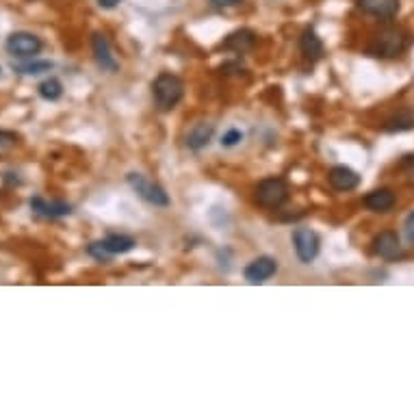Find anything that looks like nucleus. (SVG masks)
<instances>
[{"instance_id": "a211bd4d", "label": "nucleus", "mask_w": 414, "mask_h": 414, "mask_svg": "<svg viewBox=\"0 0 414 414\" xmlns=\"http://www.w3.org/2000/svg\"><path fill=\"white\" fill-rule=\"evenodd\" d=\"M13 70L18 74L37 76V74H44V72H51L53 61H30V63H22V65H13Z\"/></svg>"}, {"instance_id": "bb28decb", "label": "nucleus", "mask_w": 414, "mask_h": 414, "mask_svg": "<svg viewBox=\"0 0 414 414\" xmlns=\"http://www.w3.org/2000/svg\"><path fill=\"white\" fill-rule=\"evenodd\" d=\"M0 72H3V70H0Z\"/></svg>"}, {"instance_id": "39448f33", "label": "nucleus", "mask_w": 414, "mask_h": 414, "mask_svg": "<svg viewBox=\"0 0 414 414\" xmlns=\"http://www.w3.org/2000/svg\"><path fill=\"white\" fill-rule=\"evenodd\" d=\"M7 53L13 55V57H35L42 53V39L37 35H33V33H26V30H18V33H13V35L7 37Z\"/></svg>"}, {"instance_id": "dca6fc26", "label": "nucleus", "mask_w": 414, "mask_h": 414, "mask_svg": "<svg viewBox=\"0 0 414 414\" xmlns=\"http://www.w3.org/2000/svg\"><path fill=\"white\" fill-rule=\"evenodd\" d=\"M213 137V126L210 124H195L189 132H187V147H191V150H202L204 145H208Z\"/></svg>"}, {"instance_id": "4468645a", "label": "nucleus", "mask_w": 414, "mask_h": 414, "mask_svg": "<svg viewBox=\"0 0 414 414\" xmlns=\"http://www.w3.org/2000/svg\"><path fill=\"white\" fill-rule=\"evenodd\" d=\"M395 193L390 189H377L364 197V206L373 213H388L395 206Z\"/></svg>"}, {"instance_id": "2eb2a0df", "label": "nucleus", "mask_w": 414, "mask_h": 414, "mask_svg": "<svg viewBox=\"0 0 414 414\" xmlns=\"http://www.w3.org/2000/svg\"><path fill=\"white\" fill-rule=\"evenodd\" d=\"M300 48H302V55L310 61H317L323 55V42L321 37L314 33L312 28H306L302 33V39H300Z\"/></svg>"}, {"instance_id": "393cba45", "label": "nucleus", "mask_w": 414, "mask_h": 414, "mask_svg": "<svg viewBox=\"0 0 414 414\" xmlns=\"http://www.w3.org/2000/svg\"><path fill=\"white\" fill-rule=\"evenodd\" d=\"M122 3V0H98V5H100L102 9H115Z\"/></svg>"}, {"instance_id": "9d476101", "label": "nucleus", "mask_w": 414, "mask_h": 414, "mask_svg": "<svg viewBox=\"0 0 414 414\" xmlns=\"http://www.w3.org/2000/svg\"><path fill=\"white\" fill-rule=\"evenodd\" d=\"M364 13H371L375 18L390 20L399 11V0H356Z\"/></svg>"}, {"instance_id": "7ed1b4c3", "label": "nucleus", "mask_w": 414, "mask_h": 414, "mask_svg": "<svg viewBox=\"0 0 414 414\" xmlns=\"http://www.w3.org/2000/svg\"><path fill=\"white\" fill-rule=\"evenodd\" d=\"M289 187L282 178H264L256 187V202L264 208H278L287 202Z\"/></svg>"}, {"instance_id": "ddd939ff", "label": "nucleus", "mask_w": 414, "mask_h": 414, "mask_svg": "<svg viewBox=\"0 0 414 414\" xmlns=\"http://www.w3.org/2000/svg\"><path fill=\"white\" fill-rule=\"evenodd\" d=\"M30 208L44 215V217H65V215H70L72 213V206L70 204H65V202H48L44 200V197H33L30 200Z\"/></svg>"}, {"instance_id": "5701e85b", "label": "nucleus", "mask_w": 414, "mask_h": 414, "mask_svg": "<svg viewBox=\"0 0 414 414\" xmlns=\"http://www.w3.org/2000/svg\"><path fill=\"white\" fill-rule=\"evenodd\" d=\"M243 139V132L241 130H237V128H230L226 135L222 137V145H226V147H233V145H237L239 141Z\"/></svg>"}, {"instance_id": "f03ea898", "label": "nucleus", "mask_w": 414, "mask_h": 414, "mask_svg": "<svg viewBox=\"0 0 414 414\" xmlns=\"http://www.w3.org/2000/svg\"><path fill=\"white\" fill-rule=\"evenodd\" d=\"M406 48V35L404 30L399 28H386L382 30L379 35L373 39L369 53L373 57H382V59H393V57H399Z\"/></svg>"}, {"instance_id": "9b49d317", "label": "nucleus", "mask_w": 414, "mask_h": 414, "mask_svg": "<svg viewBox=\"0 0 414 414\" xmlns=\"http://www.w3.org/2000/svg\"><path fill=\"white\" fill-rule=\"evenodd\" d=\"M222 46L226 48V51H233L237 55H245L256 46V35H254V30H250V28H241V30L230 33Z\"/></svg>"}, {"instance_id": "f8f14e48", "label": "nucleus", "mask_w": 414, "mask_h": 414, "mask_svg": "<svg viewBox=\"0 0 414 414\" xmlns=\"http://www.w3.org/2000/svg\"><path fill=\"white\" fill-rule=\"evenodd\" d=\"M327 180H330V185H332V189H336V191H352L360 185V176L354 170L345 168V165H339V168L330 170Z\"/></svg>"}, {"instance_id": "423d86ee", "label": "nucleus", "mask_w": 414, "mask_h": 414, "mask_svg": "<svg viewBox=\"0 0 414 414\" xmlns=\"http://www.w3.org/2000/svg\"><path fill=\"white\" fill-rule=\"evenodd\" d=\"M293 247L297 258L304 264H310L319 254V237L310 228H297L293 233Z\"/></svg>"}, {"instance_id": "6e6552de", "label": "nucleus", "mask_w": 414, "mask_h": 414, "mask_svg": "<svg viewBox=\"0 0 414 414\" xmlns=\"http://www.w3.org/2000/svg\"><path fill=\"white\" fill-rule=\"evenodd\" d=\"M278 271V260L271 256H258L245 267V280L250 285H260L264 280H269Z\"/></svg>"}, {"instance_id": "6ab92c4d", "label": "nucleus", "mask_w": 414, "mask_h": 414, "mask_svg": "<svg viewBox=\"0 0 414 414\" xmlns=\"http://www.w3.org/2000/svg\"><path fill=\"white\" fill-rule=\"evenodd\" d=\"M37 89H39V96L44 98V100H48V102L59 100L61 93H63V85H61L57 78H46Z\"/></svg>"}, {"instance_id": "4be33fe9", "label": "nucleus", "mask_w": 414, "mask_h": 414, "mask_svg": "<svg viewBox=\"0 0 414 414\" xmlns=\"http://www.w3.org/2000/svg\"><path fill=\"white\" fill-rule=\"evenodd\" d=\"M87 252L93 256V258H98V260H102V262H107L113 254H109V250L105 247V243L102 241H96V243H91L89 247H87Z\"/></svg>"}, {"instance_id": "20e7f679", "label": "nucleus", "mask_w": 414, "mask_h": 414, "mask_svg": "<svg viewBox=\"0 0 414 414\" xmlns=\"http://www.w3.org/2000/svg\"><path fill=\"white\" fill-rule=\"evenodd\" d=\"M126 180H128V185L135 189L145 202H150V204H154V206H170V195L165 193V189H161L159 185H154L152 180H147L143 174H128L126 176Z\"/></svg>"}, {"instance_id": "a878e982", "label": "nucleus", "mask_w": 414, "mask_h": 414, "mask_svg": "<svg viewBox=\"0 0 414 414\" xmlns=\"http://www.w3.org/2000/svg\"><path fill=\"white\" fill-rule=\"evenodd\" d=\"M217 7H233V5H239L241 0H213Z\"/></svg>"}, {"instance_id": "412c9836", "label": "nucleus", "mask_w": 414, "mask_h": 414, "mask_svg": "<svg viewBox=\"0 0 414 414\" xmlns=\"http://www.w3.org/2000/svg\"><path fill=\"white\" fill-rule=\"evenodd\" d=\"M384 128H386L388 132H404V130H412V128H414V120H410V118H397V120L386 122Z\"/></svg>"}, {"instance_id": "f257e3e1", "label": "nucleus", "mask_w": 414, "mask_h": 414, "mask_svg": "<svg viewBox=\"0 0 414 414\" xmlns=\"http://www.w3.org/2000/svg\"><path fill=\"white\" fill-rule=\"evenodd\" d=\"M182 93H185V82L176 74L163 72L152 82V96L159 111H172L182 100Z\"/></svg>"}, {"instance_id": "b1692460", "label": "nucleus", "mask_w": 414, "mask_h": 414, "mask_svg": "<svg viewBox=\"0 0 414 414\" xmlns=\"http://www.w3.org/2000/svg\"><path fill=\"white\" fill-rule=\"evenodd\" d=\"M406 235H408V241L414 243V213H410L406 219Z\"/></svg>"}, {"instance_id": "aec40b11", "label": "nucleus", "mask_w": 414, "mask_h": 414, "mask_svg": "<svg viewBox=\"0 0 414 414\" xmlns=\"http://www.w3.org/2000/svg\"><path fill=\"white\" fill-rule=\"evenodd\" d=\"M15 145H18V135H15V132H9V130H0V159L11 154Z\"/></svg>"}, {"instance_id": "1a4fd4ad", "label": "nucleus", "mask_w": 414, "mask_h": 414, "mask_svg": "<svg viewBox=\"0 0 414 414\" xmlns=\"http://www.w3.org/2000/svg\"><path fill=\"white\" fill-rule=\"evenodd\" d=\"M373 252L379 258L393 260L402 254V243H399V235L393 233V230H386V233H379L373 239Z\"/></svg>"}, {"instance_id": "0eeeda50", "label": "nucleus", "mask_w": 414, "mask_h": 414, "mask_svg": "<svg viewBox=\"0 0 414 414\" xmlns=\"http://www.w3.org/2000/svg\"><path fill=\"white\" fill-rule=\"evenodd\" d=\"M91 48H93V57H96V63L100 65V68L109 74H115L120 70V63L115 61L113 53H111V44L109 39L102 35V33H93L91 37Z\"/></svg>"}, {"instance_id": "f3484780", "label": "nucleus", "mask_w": 414, "mask_h": 414, "mask_svg": "<svg viewBox=\"0 0 414 414\" xmlns=\"http://www.w3.org/2000/svg\"><path fill=\"white\" fill-rule=\"evenodd\" d=\"M105 247L109 250V254H126L130 252L132 247H135V239L132 237H126V235H109L105 241Z\"/></svg>"}]
</instances>
